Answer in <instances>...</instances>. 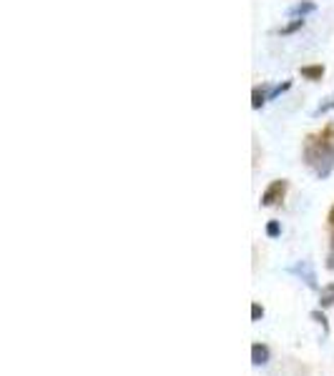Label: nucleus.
<instances>
[{
	"instance_id": "nucleus-1",
	"label": "nucleus",
	"mask_w": 334,
	"mask_h": 376,
	"mask_svg": "<svg viewBox=\"0 0 334 376\" xmlns=\"http://www.w3.org/2000/svg\"><path fill=\"white\" fill-rule=\"evenodd\" d=\"M304 163L317 178H329L334 171V143L327 141V136L309 138L304 145Z\"/></svg>"
},
{
	"instance_id": "nucleus-2",
	"label": "nucleus",
	"mask_w": 334,
	"mask_h": 376,
	"mask_svg": "<svg viewBox=\"0 0 334 376\" xmlns=\"http://www.w3.org/2000/svg\"><path fill=\"white\" fill-rule=\"evenodd\" d=\"M287 188H289V183L284 181V178L269 183L267 191L262 193V206H264V209H269V206H276V203L282 201L284 193H287Z\"/></svg>"
},
{
	"instance_id": "nucleus-3",
	"label": "nucleus",
	"mask_w": 334,
	"mask_h": 376,
	"mask_svg": "<svg viewBox=\"0 0 334 376\" xmlns=\"http://www.w3.org/2000/svg\"><path fill=\"white\" fill-rule=\"evenodd\" d=\"M289 274L299 276V279H302L309 289H314V291L320 289V283H317V274H314V268H312L309 261H297L294 266H289Z\"/></svg>"
},
{
	"instance_id": "nucleus-4",
	"label": "nucleus",
	"mask_w": 334,
	"mask_h": 376,
	"mask_svg": "<svg viewBox=\"0 0 334 376\" xmlns=\"http://www.w3.org/2000/svg\"><path fill=\"white\" fill-rule=\"evenodd\" d=\"M269 346H264V344H254L252 346V364L254 366H264V364L269 362Z\"/></svg>"
},
{
	"instance_id": "nucleus-5",
	"label": "nucleus",
	"mask_w": 334,
	"mask_h": 376,
	"mask_svg": "<svg viewBox=\"0 0 334 376\" xmlns=\"http://www.w3.org/2000/svg\"><path fill=\"white\" fill-rule=\"evenodd\" d=\"M317 10V5H314L312 0H302V3H297V5L289 8V15L291 18H304V15L314 13Z\"/></svg>"
},
{
	"instance_id": "nucleus-6",
	"label": "nucleus",
	"mask_w": 334,
	"mask_h": 376,
	"mask_svg": "<svg viewBox=\"0 0 334 376\" xmlns=\"http://www.w3.org/2000/svg\"><path fill=\"white\" fill-rule=\"evenodd\" d=\"M302 78L322 80L324 78V65H304V68H302Z\"/></svg>"
},
{
	"instance_id": "nucleus-7",
	"label": "nucleus",
	"mask_w": 334,
	"mask_h": 376,
	"mask_svg": "<svg viewBox=\"0 0 334 376\" xmlns=\"http://www.w3.org/2000/svg\"><path fill=\"white\" fill-rule=\"evenodd\" d=\"M320 306H322V309H329V306H334V283H329V286H322Z\"/></svg>"
},
{
	"instance_id": "nucleus-8",
	"label": "nucleus",
	"mask_w": 334,
	"mask_h": 376,
	"mask_svg": "<svg viewBox=\"0 0 334 376\" xmlns=\"http://www.w3.org/2000/svg\"><path fill=\"white\" fill-rule=\"evenodd\" d=\"M269 101V95H267V91L264 88H254L252 91V108L254 110H259V108H264V103Z\"/></svg>"
},
{
	"instance_id": "nucleus-9",
	"label": "nucleus",
	"mask_w": 334,
	"mask_h": 376,
	"mask_svg": "<svg viewBox=\"0 0 334 376\" xmlns=\"http://www.w3.org/2000/svg\"><path fill=\"white\" fill-rule=\"evenodd\" d=\"M302 28H304V18H294V21L287 23L284 28L276 30V33H279V36H291V33H297V30H302Z\"/></svg>"
},
{
	"instance_id": "nucleus-10",
	"label": "nucleus",
	"mask_w": 334,
	"mask_h": 376,
	"mask_svg": "<svg viewBox=\"0 0 334 376\" xmlns=\"http://www.w3.org/2000/svg\"><path fill=\"white\" fill-rule=\"evenodd\" d=\"M289 88H291V80H284V83H276L274 88H269V91H267L269 101H276V98H279V95H282V93H287Z\"/></svg>"
},
{
	"instance_id": "nucleus-11",
	"label": "nucleus",
	"mask_w": 334,
	"mask_h": 376,
	"mask_svg": "<svg viewBox=\"0 0 334 376\" xmlns=\"http://www.w3.org/2000/svg\"><path fill=\"white\" fill-rule=\"evenodd\" d=\"M282 233V226H279V221H269L267 224V236L269 239H276Z\"/></svg>"
},
{
	"instance_id": "nucleus-12",
	"label": "nucleus",
	"mask_w": 334,
	"mask_h": 376,
	"mask_svg": "<svg viewBox=\"0 0 334 376\" xmlns=\"http://www.w3.org/2000/svg\"><path fill=\"white\" fill-rule=\"evenodd\" d=\"M312 318H314V321H320L322 329H324V333H329V324H327V316H324V314H322V312H312Z\"/></svg>"
},
{
	"instance_id": "nucleus-13",
	"label": "nucleus",
	"mask_w": 334,
	"mask_h": 376,
	"mask_svg": "<svg viewBox=\"0 0 334 376\" xmlns=\"http://www.w3.org/2000/svg\"><path fill=\"white\" fill-rule=\"evenodd\" d=\"M264 316V309L259 304H252V318H254V321H259V318Z\"/></svg>"
},
{
	"instance_id": "nucleus-14",
	"label": "nucleus",
	"mask_w": 334,
	"mask_h": 376,
	"mask_svg": "<svg viewBox=\"0 0 334 376\" xmlns=\"http://www.w3.org/2000/svg\"><path fill=\"white\" fill-rule=\"evenodd\" d=\"M329 224H332V228H334V206H332V211H329Z\"/></svg>"
},
{
	"instance_id": "nucleus-15",
	"label": "nucleus",
	"mask_w": 334,
	"mask_h": 376,
	"mask_svg": "<svg viewBox=\"0 0 334 376\" xmlns=\"http://www.w3.org/2000/svg\"><path fill=\"white\" fill-rule=\"evenodd\" d=\"M332 108H334V98H332Z\"/></svg>"
}]
</instances>
